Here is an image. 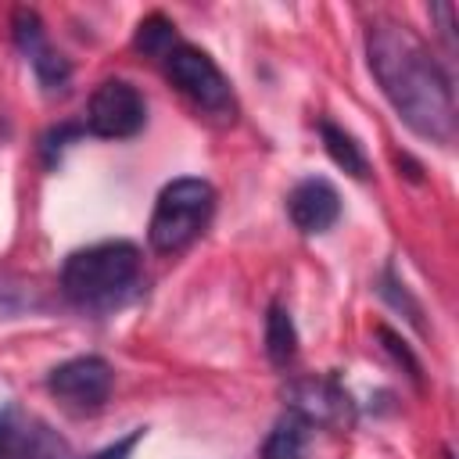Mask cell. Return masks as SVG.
Returning a JSON list of instances; mask_svg holds the SVG:
<instances>
[{
    "instance_id": "cell-1",
    "label": "cell",
    "mask_w": 459,
    "mask_h": 459,
    "mask_svg": "<svg viewBox=\"0 0 459 459\" xmlns=\"http://www.w3.org/2000/svg\"><path fill=\"white\" fill-rule=\"evenodd\" d=\"M366 61L398 118L423 140L448 143L455 136V86L437 54L398 22H373L366 32Z\"/></svg>"
},
{
    "instance_id": "cell-2",
    "label": "cell",
    "mask_w": 459,
    "mask_h": 459,
    "mask_svg": "<svg viewBox=\"0 0 459 459\" xmlns=\"http://www.w3.org/2000/svg\"><path fill=\"white\" fill-rule=\"evenodd\" d=\"M143 276V255L133 240H100L79 247L61 265V294L82 312H111L126 305Z\"/></svg>"
},
{
    "instance_id": "cell-3",
    "label": "cell",
    "mask_w": 459,
    "mask_h": 459,
    "mask_svg": "<svg viewBox=\"0 0 459 459\" xmlns=\"http://www.w3.org/2000/svg\"><path fill=\"white\" fill-rule=\"evenodd\" d=\"M212 215H215V186L201 176H179L161 186L147 222V240L158 255H176L208 230Z\"/></svg>"
},
{
    "instance_id": "cell-4",
    "label": "cell",
    "mask_w": 459,
    "mask_h": 459,
    "mask_svg": "<svg viewBox=\"0 0 459 459\" xmlns=\"http://www.w3.org/2000/svg\"><path fill=\"white\" fill-rule=\"evenodd\" d=\"M158 68L165 72V79L208 118L219 122H233L237 115V100H233V86L222 75V68L194 43H186L183 36L169 47V54L158 61Z\"/></svg>"
},
{
    "instance_id": "cell-5",
    "label": "cell",
    "mask_w": 459,
    "mask_h": 459,
    "mask_svg": "<svg viewBox=\"0 0 459 459\" xmlns=\"http://www.w3.org/2000/svg\"><path fill=\"white\" fill-rule=\"evenodd\" d=\"M82 126L100 140H133L147 126V100L129 79H104L90 93Z\"/></svg>"
},
{
    "instance_id": "cell-6",
    "label": "cell",
    "mask_w": 459,
    "mask_h": 459,
    "mask_svg": "<svg viewBox=\"0 0 459 459\" xmlns=\"http://www.w3.org/2000/svg\"><path fill=\"white\" fill-rule=\"evenodd\" d=\"M115 384V369L100 355H75L47 373V391L72 412H97Z\"/></svg>"
},
{
    "instance_id": "cell-7",
    "label": "cell",
    "mask_w": 459,
    "mask_h": 459,
    "mask_svg": "<svg viewBox=\"0 0 459 459\" xmlns=\"http://www.w3.org/2000/svg\"><path fill=\"white\" fill-rule=\"evenodd\" d=\"M287 409L298 412L308 427H351L355 423V402L344 391V384L333 373L298 377L287 387Z\"/></svg>"
},
{
    "instance_id": "cell-8",
    "label": "cell",
    "mask_w": 459,
    "mask_h": 459,
    "mask_svg": "<svg viewBox=\"0 0 459 459\" xmlns=\"http://www.w3.org/2000/svg\"><path fill=\"white\" fill-rule=\"evenodd\" d=\"M0 459H72L65 437L22 409H0Z\"/></svg>"
},
{
    "instance_id": "cell-9",
    "label": "cell",
    "mask_w": 459,
    "mask_h": 459,
    "mask_svg": "<svg viewBox=\"0 0 459 459\" xmlns=\"http://www.w3.org/2000/svg\"><path fill=\"white\" fill-rule=\"evenodd\" d=\"M287 215L301 233H326L341 219V194L323 176H305L287 194Z\"/></svg>"
},
{
    "instance_id": "cell-10",
    "label": "cell",
    "mask_w": 459,
    "mask_h": 459,
    "mask_svg": "<svg viewBox=\"0 0 459 459\" xmlns=\"http://www.w3.org/2000/svg\"><path fill=\"white\" fill-rule=\"evenodd\" d=\"M258 459H308V423L287 409L262 441Z\"/></svg>"
},
{
    "instance_id": "cell-11",
    "label": "cell",
    "mask_w": 459,
    "mask_h": 459,
    "mask_svg": "<svg viewBox=\"0 0 459 459\" xmlns=\"http://www.w3.org/2000/svg\"><path fill=\"white\" fill-rule=\"evenodd\" d=\"M265 355L276 369H287L298 359V326L280 301L265 308Z\"/></svg>"
},
{
    "instance_id": "cell-12",
    "label": "cell",
    "mask_w": 459,
    "mask_h": 459,
    "mask_svg": "<svg viewBox=\"0 0 459 459\" xmlns=\"http://www.w3.org/2000/svg\"><path fill=\"white\" fill-rule=\"evenodd\" d=\"M319 136H323V147H326V154L333 158L337 169H344V172L355 176V179H366V176H369V161H366L359 140H355L348 129H341V126L330 122V118H319Z\"/></svg>"
},
{
    "instance_id": "cell-13",
    "label": "cell",
    "mask_w": 459,
    "mask_h": 459,
    "mask_svg": "<svg viewBox=\"0 0 459 459\" xmlns=\"http://www.w3.org/2000/svg\"><path fill=\"white\" fill-rule=\"evenodd\" d=\"M179 39V32H176V22L169 18V14H161V11H151L140 25H136V32H133V47L143 54V57H151L154 65L169 54V47Z\"/></svg>"
},
{
    "instance_id": "cell-14",
    "label": "cell",
    "mask_w": 459,
    "mask_h": 459,
    "mask_svg": "<svg viewBox=\"0 0 459 459\" xmlns=\"http://www.w3.org/2000/svg\"><path fill=\"white\" fill-rule=\"evenodd\" d=\"M29 65H32V75H36V82L43 86L47 97H57V93L68 90V82H72V61H68L61 50H54L50 43H47L43 50H36V54L29 57Z\"/></svg>"
},
{
    "instance_id": "cell-15",
    "label": "cell",
    "mask_w": 459,
    "mask_h": 459,
    "mask_svg": "<svg viewBox=\"0 0 459 459\" xmlns=\"http://www.w3.org/2000/svg\"><path fill=\"white\" fill-rule=\"evenodd\" d=\"M11 36H14V47L25 54V61H29L36 50L47 47V25H43V18H39L32 7H18V11L11 14Z\"/></svg>"
},
{
    "instance_id": "cell-16",
    "label": "cell",
    "mask_w": 459,
    "mask_h": 459,
    "mask_svg": "<svg viewBox=\"0 0 459 459\" xmlns=\"http://www.w3.org/2000/svg\"><path fill=\"white\" fill-rule=\"evenodd\" d=\"M79 136H86V126H82V122H57V126H50V129L39 136V158H43V165H47V169H57L65 147H68L72 140H79Z\"/></svg>"
},
{
    "instance_id": "cell-17",
    "label": "cell",
    "mask_w": 459,
    "mask_h": 459,
    "mask_svg": "<svg viewBox=\"0 0 459 459\" xmlns=\"http://www.w3.org/2000/svg\"><path fill=\"white\" fill-rule=\"evenodd\" d=\"M380 298H384V301H391V305H394V308H398V312H402V316H405V319H409L416 330H423V312H420V301H416V298L405 290V283L394 276V269H391V265H387V269H384V276H380Z\"/></svg>"
},
{
    "instance_id": "cell-18",
    "label": "cell",
    "mask_w": 459,
    "mask_h": 459,
    "mask_svg": "<svg viewBox=\"0 0 459 459\" xmlns=\"http://www.w3.org/2000/svg\"><path fill=\"white\" fill-rule=\"evenodd\" d=\"M377 337H380L384 351H387V355H391V359H394L398 366H405L409 380H412V384L420 387V384H423V366H420V359L412 355V348H409V344H405V341H402V337H398V333H394L391 326H384V323L377 326Z\"/></svg>"
},
{
    "instance_id": "cell-19",
    "label": "cell",
    "mask_w": 459,
    "mask_h": 459,
    "mask_svg": "<svg viewBox=\"0 0 459 459\" xmlns=\"http://www.w3.org/2000/svg\"><path fill=\"white\" fill-rule=\"evenodd\" d=\"M143 434H147V427H133L126 437L104 445L100 452H93V455H86V459H133V448L143 441Z\"/></svg>"
}]
</instances>
